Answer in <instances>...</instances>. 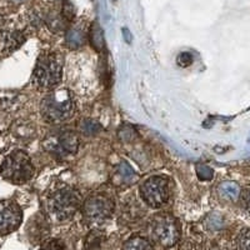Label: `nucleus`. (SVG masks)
<instances>
[{
	"instance_id": "1",
	"label": "nucleus",
	"mask_w": 250,
	"mask_h": 250,
	"mask_svg": "<svg viewBox=\"0 0 250 250\" xmlns=\"http://www.w3.org/2000/svg\"><path fill=\"white\" fill-rule=\"evenodd\" d=\"M62 75V57L55 51H45L39 55L33 70L31 83L38 89L57 86Z\"/></svg>"
},
{
	"instance_id": "2",
	"label": "nucleus",
	"mask_w": 250,
	"mask_h": 250,
	"mask_svg": "<svg viewBox=\"0 0 250 250\" xmlns=\"http://www.w3.org/2000/svg\"><path fill=\"white\" fill-rule=\"evenodd\" d=\"M75 103L66 89L48 94L40 104V113L48 123H62L74 115Z\"/></svg>"
},
{
	"instance_id": "3",
	"label": "nucleus",
	"mask_w": 250,
	"mask_h": 250,
	"mask_svg": "<svg viewBox=\"0 0 250 250\" xmlns=\"http://www.w3.org/2000/svg\"><path fill=\"white\" fill-rule=\"evenodd\" d=\"M0 175L12 184H25L34 175V165L30 156L23 150H14L4 158L0 165Z\"/></svg>"
},
{
	"instance_id": "4",
	"label": "nucleus",
	"mask_w": 250,
	"mask_h": 250,
	"mask_svg": "<svg viewBox=\"0 0 250 250\" xmlns=\"http://www.w3.org/2000/svg\"><path fill=\"white\" fill-rule=\"evenodd\" d=\"M82 204L80 194L70 187H62L54 190L48 198V211L58 222H65L73 218Z\"/></svg>"
},
{
	"instance_id": "5",
	"label": "nucleus",
	"mask_w": 250,
	"mask_h": 250,
	"mask_svg": "<svg viewBox=\"0 0 250 250\" xmlns=\"http://www.w3.org/2000/svg\"><path fill=\"white\" fill-rule=\"evenodd\" d=\"M114 211V203L108 195L93 194L83 204V218L89 225H99L106 222Z\"/></svg>"
},
{
	"instance_id": "6",
	"label": "nucleus",
	"mask_w": 250,
	"mask_h": 250,
	"mask_svg": "<svg viewBox=\"0 0 250 250\" xmlns=\"http://www.w3.org/2000/svg\"><path fill=\"white\" fill-rule=\"evenodd\" d=\"M151 235L162 247H173L180 236L178 222L169 214L156 215L151 222Z\"/></svg>"
},
{
	"instance_id": "7",
	"label": "nucleus",
	"mask_w": 250,
	"mask_h": 250,
	"mask_svg": "<svg viewBox=\"0 0 250 250\" xmlns=\"http://www.w3.org/2000/svg\"><path fill=\"white\" fill-rule=\"evenodd\" d=\"M43 146L48 153L59 158H64L77 153L79 148V138L73 131L51 133L44 139Z\"/></svg>"
},
{
	"instance_id": "8",
	"label": "nucleus",
	"mask_w": 250,
	"mask_h": 250,
	"mask_svg": "<svg viewBox=\"0 0 250 250\" xmlns=\"http://www.w3.org/2000/svg\"><path fill=\"white\" fill-rule=\"evenodd\" d=\"M142 198L149 207L160 208L169 200L170 187L169 182L162 176H153L145 180L140 187Z\"/></svg>"
},
{
	"instance_id": "9",
	"label": "nucleus",
	"mask_w": 250,
	"mask_h": 250,
	"mask_svg": "<svg viewBox=\"0 0 250 250\" xmlns=\"http://www.w3.org/2000/svg\"><path fill=\"white\" fill-rule=\"evenodd\" d=\"M23 222V210L13 200H0V236L13 233Z\"/></svg>"
},
{
	"instance_id": "10",
	"label": "nucleus",
	"mask_w": 250,
	"mask_h": 250,
	"mask_svg": "<svg viewBox=\"0 0 250 250\" xmlns=\"http://www.w3.org/2000/svg\"><path fill=\"white\" fill-rule=\"evenodd\" d=\"M23 30L17 28H3L0 30V55H9L19 49L25 42Z\"/></svg>"
},
{
	"instance_id": "11",
	"label": "nucleus",
	"mask_w": 250,
	"mask_h": 250,
	"mask_svg": "<svg viewBox=\"0 0 250 250\" xmlns=\"http://www.w3.org/2000/svg\"><path fill=\"white\" fill-rule=\"evenodd\" d=\"M49 234V223L44 214L38 213L26 225V235L33 244L43 242Z\"/></svg>"
},
{
	"instance_id": "12",
	"label": "nucleus",
	"mask_w": 250,
	"mask_h": 250,
	"mask_svg": "<svg viewBox=\"0 0 250 250\" xmlns=\"http://www.w3.org/2000/svg\"><path fill=\"white\" fill-rule=\"evenodd\" d=\"M113 179L114 182H115V184L130 185L138 179V176L128 163L122 162L119 163V165L115 168Z\"/></svg>"
},
{
	"instance_id": "13",
	"label": "nucleus",
	"mask_w": 250,
	"mask_h": 250,
	"mask_svg": "<svg viewBox=\"0 0 250 250\" xmlns=\"http://www.w3.org/2000/svg\"><path fill=\"white\" fill-rule=\"evenodd\" d=\"M66 45L70 49H78L85 42V34L80 25L71 26L65 34Z\"/></svg>"
},
{
	"instance_id": "14",
	"label": "nucleus",
	"mask_w": 250,
	"mask_h": 250,
	"mask_svg": "<svg viewBox=\"0 0 250 250\" xmlns=\"http://www.w3.org/2000/svg\"><path fill=\"white\" fill-rule=\"evenodd\" d=\"M218 193L220 198L228 202H235L240 196V188L236 183L225 182L218 187Z\"/></svg>"
},
{
	"instance_id": "15",
	"label": "nucleus",
	"mask_w": 250,
	"mask_h": 250,
	"mask_svg": "<svg viewBox=\"0 0 250 250\" xmlns=\"http://www.w3.org/2000/svg\"><path fill=\"white\" fill-rule=\"evenodd\" d=\"M103 242H104V234L100 230H91L86 235L84 247L85 250H102Z\"/></svg>"
},
{
	"instance_id": "16",
	"label": "nucleus",
	"mask_w": 250,
	"mask_h": 250,
	"mask_svg": "<svg viewBox=\"0 0 250 250\" xmlns=\"http://www.w3.org/2000/svg\"><path fill=\"white\" fill-rule=\"evenodd\" d=\"M123 250H153L150 243L142 236H133L125 243Z\"/></svg>"
},
{
	"instance_id": "17",
	"label": "nucleus",
	"mask_w": 250,
	"mask_h": 250,
	"mask_svg": "<svg viewBox=\"0 0 250 250\" xmlns=\"http://www.w3.org/2000/svg\"><path fill=\"white\" fill-rule=\"evenodd\" d=\"M90 42L91 46L97 51H102L104 48V35H103L102 28L98 23H94L90 29Z\"/></svg>"
},
{
	"instance_id": "18",
	"label": "nucleus",
	"mask_w": 250,
	"mask_h": 250,
	"mask_svg": "<svg viewBox=\"0 0 250 250\" xmlns=\"http://www.w3.org/2000/svg\"><path fill=\"white\" fill-rule=\"evenodd\" d=\"M102 125L99 123L94 122L91 119H86L80 125V130L82 133H84L85 135H93V134H97L102 130Z\"/></svg>"
},
{
	"instance_id": "19",
	"label": "nucleus",
	"mask_w": 250,
	"mask_h": 250,
	"mask_svg": "<svg viewBox=\"0 0 250 250\" xmlns=\"http://www.w3.org/2000/svg\"><path fill=\"white\" fill-rule=\"evenodd\" d=\"M195 171H196V175H198V178H199L200 180H203V182H209V180L213 179L214 171H213V169L209 168L208 165L196 164Z\"/></svg>"
},
{
	"instance_id": "20",
	"label": "nucleus",
	"mask_w": 250,
	"mask_h": 250,
	"mask_svg": "<svg viewBox=\"0 0 250 250\" xmlns=\"http://www.w3.org/2000/svg\"><path fill=\"white\" fill-rule=\"evenodd\" d=\"M236 247L238 250H250V229H245L239 234Z\"/></svg>"
},
{
	"instance_id": "21",
	"label": "nucleus",
	"mask_w": 250,
	"mask_h": 250,
	"mask_svg": "<svg viewBox=\"0 0 250 250\" xmlns=\"http://www.w3.org/2000/svg\"><path fill=\"white\" fill-rule=\"evenodd\" d=\"M205 224H207V227L209 228L210 230H216L219 228H222L223 219L222 216L218 215V214H210V215L207 218V220H205Z\"/></svg>"
},
{
	"instance_id": "22",
	"label": "nucleus",
	"mask_w": 250,
	"mask_h": 250,
	"mask_svg": "<svg viewBox=\"0 0 250 250\" xmlns=\"http://www.w3.org/2000/svg\"><path fill=\"white\" fill-rule=\"evenodd\" d=\"M39 250H65V247L59 239H50L43 243Z\"/></svg>"
},
{
	"instance_id": "23",
	"label": "nucleus",
	"mask_w": 250,
	"mask_h": 250,
	"mask_svg": "<svg viewBox=\"0 0 250 250\" xmlns=\"http://www.w3.org/2000/svg\"><path fill=\"white\" fill-rule=\"evenodd\" d=\"M193 62L194 58L193 55H191V53H189V51H183V53H180V54L178 55V58H176L178 65L182 66V68H187V66L191 65Z\"/></svg>"
},
{
	"instance_id": "24",
	"label": "nucleus",
	"mask_w": 250,
	"mask_h": 250,
	"mask_svg": "<svg viewBox=\"0 0 250 250\" xmlns=\"http://www.w3.org/2000/svg\"><path fill=\"white\" fill-rule=\"evenodd\" d=\"M62 18L68 21H71L74 18V6L71 4L70 0H64L62 3Z\"/></svg>"
},
{
	"instance_id": "25",
	"label": "nucleus",
	"mask_w": 250,
	"mask_h": 250,
	"mask_svg": "<svg viewBox=\"0 0 250 250\" xmlns=\"http://www.w3.org/2000/svg\"><path fill=\"white\" fill-rule=\"evenodd\" d=\"M134 135H135V130H134L131 126H129V125H125L124 128L120 130V138H122V140H124V142L131 140L134 138Z\"/></svg>"
},
{
	"instance_id": "26",
	"label": "nucleus",
	"mask_w": 250,
	"mask_h": 250,
	"mask_svg": "<svg viewBox=\"0 0 250 250\" xmlns=\"http://www.w3.org/2000/svg\"><path fill=\"white\" fill-rule=\"evenodd\" d=\"M243 205L247 214L250 216V188L243 193Z\"/></svg>"
},
{
	"instance_id": "27",
	"label": "nucleus",
	"mask_w": 250,
	"mask_h": 250,
	"mask_svg": "<svg viewBox=\"0 0 250 250\" xmlns=\"http://www.w3.org/2000/svg\"><path fill=\"white\" fill-rule=\"evenodd\" d=\"M123 35H124V39L126 40V43H130L131 35H130V31H129V29H126V28L123 29Z\"/></svg>"
},
{
	"instance_id": "28",
	"label": "nucleus",
	"mask_w": 250,
	"mask_h": 250,
	"mask_svg": "<svg viewBox=\"0 0 250 250\" xmlns=\"http://www.w3.org/2000/svg\"><path fill=\"white\" fill-rule=\"evenodd\" d=\"M17 1H23V0H17Z\"/></svg>"
}]
</instances>
